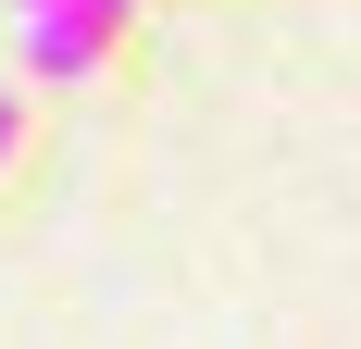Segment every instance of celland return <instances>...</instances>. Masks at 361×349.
Instances as JSON below:
<instances>
[{
    "instance_id": "obj_1",
    "label": "cell",
    "mask_w": 361,
    "mask_h": 349,
    "mask_svg": "<svg viewBox=\"0 0 361 349\" xmlns=\"http://www.w3.org/2000/svg\"><path fill=\"white\" fill-rule=\"evenodd\" d=\"M137 25V0H25V75L75 88V75L112 63V37Z\"/></svg>"
},
{
    "instance_id": "obj_2",
    "label": "cell",
    "mask_w": 361,
    "mask_h": 349,
    "mask_svg": "<svg viewBox=\"0 0 361 349\" xmlns=\"http://www.w3.org/2000/svg\"><path fill=\"white\" fill-rule=\"evenodd\" d=\"M13 138H25V112H13V88H0V162H13Z\"/></svg>"
}]
</instances>
